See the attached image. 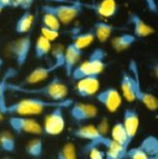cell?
Listing matches in <instances>:
<instances>
[{
  "mask_svg": "<svg viewBox=\"0 0 158 159\" xmlns=\"http://www.w3.org/2000/svg\"><path fill=\"white\" fill-rule=\"evenodd\" d=\"M73 100L65 99L61 102H54L45 99L37 98V97H30L25 98L20 101L8 103L5 114L11 116H32L41 114L47 108L63 107L70 108L72 105Z\"/></svg>",
  "mask_w": 158,
  "mask_h": 159,
  "instance_id": "6da1fadb",
  "label": "cell"
},
{
  "mask_svg": "<svg viewBox=\"0 0 158 159\" xmlns=\"http://www.w3.org/2000/svg\"><path fill=\"white\" fill-rule=\"evenodd\" d=\"M8 91L23 93L25 95H30L32 97H37V98L49 101L61 102L66 99L68 94V88L61 78L55 76L46 84L36 88H29L20 86L19 84L9 83Z\"/></svg>",
  "mask_w": 158,
  "mask_h": 159,
  "instance_id": "7a4b0ae2",
  "label": "cell"
},
{
  "mask_svg": "<svg viewBox=\"0 0 158 159\" xmlns=\"http://www.w3.org/2000/svg\"><path fill=\"white\" fill-rule=\"evenodd\" d=\"M106 52L104 49L96 48L86 61L74 67L70 77L77 81L87 76H99L106 67Z\"/></svg>",
  "mask_w": 158,
  "mask_h": 159,
  "instance_id": "3957f363",
  "label": "cell"
},
{
  "mask_svg": "<svg viewBox=\"0 0 158 159\" xmlns=\"http://www.w3.org/2000/svg\"><path fill=\"white\" fill-rule=\"evenodd\" d=\"M83 3L79 1H72L68 4L51 5L46 4L41 6L42 13H49L56 17L61 24H70L83 12Z\"/></svg>",
  "mask_w": 158,
  "mask_h": 159,
  "instance_id": "277c9868",
  "label": "cell"
},
{
  "mask_svg": "<svg viewBox=\"0 0 158 159\" xmlns=\"http://www.w3.org/2000/svg\"><path fill=\"white\" fill-rule=\"evenodd\" d=\"M129 70L133 78V88L135 101H138L142 105L145 106L150 111H155L158 108L157 98L147 91H145L141 83V77L139 73V67L136 61L132 60L129 64Z\"/></svg>",
  "mask_w": 158,
  "mask_h": 159,
  "instance_id": "5b68a950",
  "label": "cell"
},
{
  "mask_svg": "<svg viewBox=\"0 0 158 159\" xmlns=\"http://www.w3.org/2000/svg\"><path fill=\"white\" fill-rule=\"evenodd\" d=\"M72 136L80 140L87 141L88 147H102L106 148L111 142V138L102 134L100 129L94 125L79 126L72 131Z\"/></svg>",
  "mask_w": 158,
  "mask_h": 159,
  "instance_id": "8992f818",
  "label": "cell"
},
{
  "mask_svg": "<svg viewBox=\"0 0 158 159\" xmlns=\"http://www.w3.org/2000/svg\"><path fill=\"white\" fill-rule=\"evenodd\" d=\"M8 124L11 130L17 135L29 134L39 136L43 134L41 124L29 116H10Z\"/></svg>",
  "mask_w": 158,
  "mask_h": 159,
  "instance_id": "52a82bcc",
  "label": "cell"
},
{
  "mask_svg": "<svg viewBox=\"0 0 158 159\" xmlns=\"http://www.w3.org/2000/svg\"><path fill=\"white\" fill-rule=\"evenodd\" d=\"M63 107L52 108V111L48 114L42 126L43 133L47 136H58L64 132L65 128V118Z\"/></svg>",
  "mask_w": 158,
  "mask_h": 159,
  "instance_id": "ba28073f",
  "label": "cell"
},
{
  "mask_svg": "<svg viewBox=\"0 0 158 159\" xmlns=\"http://www.w3.org/2000/svg\"><path fill=\"white\" fill-rule=\"evenodd\" d=\"M31 44L32 41L30 33L25 34L24 36L14 40L10 44L9 50L18 67H22L25 65L29 56Z\"/></svg>",
  "mask_w": 158,
  "mask_h": 159,
  "instance_id": "9c48e42d",
  "label": "cell"
},
{
  "mask_svg": "<svg viewBox=\"0 0 158 159\" xmlns=\"http://www.w3.org/2000/svg\"><path fill=\"white\" fill-rule=\"evenodd\" d=\"M96 99L109 112H116L122 103V97L117 89L109 87L96 94Z\"/></svg>",
  "mask_w": 158,
  "mask_h": 159,
  "instance_id": "30bf717a",
  "label": "cell"
},
{
  "mask_svg": "<svg viewBox=\"0 0 158 159\" xmlns=\"http://www.w3.org/2000/svg\"><path fill=\"white\" fill-rule=\"evenodd\" d=\"M70 115L74 121L84 122L97 117L98 108L91 103L73 102L70 107Z\"/></svg>",
  "mask_w": 158,
  "mask_h": 159,
  "instance_id": "8fae6325",
  "label": "cell"
},
{
  "mask_svg": "<svg viewBox=\"0 0 158 159\" xmlns=\"http://www.w3.org/2000/svg\"><path fill=\"white\" fill-rule=\"evenodd\" d=\"M123 126L128 137V143L131 144L140 127V115L135 108H126L123 113Z\"/></svg>",
  "mask_w": 158,
  "mask_h": 159,
  "instance_id": "7c38bea8",
  "label": "cell"
},
{
  "mask_svg": "<svg viewBox=\"0 0 158 159\" xmlns=\"http://www.w3.org/2000/svg\"><path fill=\"white\" fill-rule=\"evenodd\" d=\"M83 7L92 10L96 15L102 18L114 17L119 9V5L116 0H102L100 2H94L92 4L83 3Z\"/></svg>",
  "mask_w": 158,
  "mask_h": 159,
  "instance_id": "4fadbf2b",
  "label": "cell"
},
{
  "mask_svg": "<svg viewBox=\"0 0 158 159\" xmlns=\"http://www.w3.org/2000/svg\"><path fill=\"white\" fill-rule=\"evenodd\" d=\"M100 90L99 76H87L77 80L76 93L81 98H89L96 95Z\"/></svg>",
  "mask_w": 158,
  "mask_h": 159,
  "instance_id": "5bb4252c",
  "label": "cell"
},
{
  "mask_svg": "<svg viewBox=\"0 0 158 159\" xmlns=\"http://www.w3.org/2000/svg\"><path fill=\"white\" fill-rule=\"evenodd\" d=\"M57 70H59V68L54 64L48 66H37L25 78L22 84H19V85L27 87L29 85L37 84V83L47 79L51 73H54Z\"/></svg>",
  "mask_w": 158,
  "mask_h": 159,
  "instance_id": "9a60e30c",
  "label": "cell"
},
{
  "mask_svg": "<svg viewBox=\"0 0 158 159\" xmlns=\"http://www.w3.org/2000/svg\"><path fill=\"white\" fill-rule=\"evenodd\" d=\"M128 20L133 26V35L136 38H145L154 33L153 27L147 25L138 14L130 12L128 14Z\"/></svg>",
  "mask_w": 158,
  "mask_h": 159,
  "instance_id": "2e32d148",
  "label": "cell"
},
{
  "mask_svg": "<svg viewBox=\"0 0 158 159\" xmlns=\"http://www.w3.org/2000/svg\"><path fill=\"white\" fill-rule=\"evenodd\" d=\"M83 50H81L74 43H70L65 50V65L64 70L65 71L66 76L70 77V75L74 70V67L77 66Z\"/></svg>",
  "mask_w": 158,
  "mask_h": 159,
  "instance_id": "e0dca14e",
  "label": "cell"
},
{
  "mask_svg": "<svg viewBox=\"0 0 158 159\" xmlns=\"http://www.w3.org/2000/svg\"><path fill=\"white\" fill-rule=\"evenodd\" d=\"M17 73L18 71L16 68L9 67L4 72L3 76L0 78V112L3 115L5 114L7 106H8L6 100V94L7 91H8V84L10 83V80L16 76Z\"/></svg>",
  "mask_w": 158,
  "mask_h": 159,
  "instance_id": "ac0fdd59",
  "label": "cell"
},
{
  "mask_svg": "<svg viewBox=\"0 0 158 159\" xmlns=\"http://www.w3.org/2000/svg\"><path fill=\"white\" fill-rule=\"evenodd\" d=\"M115 27L102 20H98L93 25L92 31L94 32L95 38H97L100 42H106L111 37L112 32L114 31Z\"/></svg>",
  "mask_w": 158,
  "mask_h": 159,
  "instance_id": "d6986e66",
  "label": "cell"
},
{
  "mask_svg": "<svg viewBox=\"0 0 158 159\" xmlns=\"http://www.w3.org/2000/svg\"><path fill=\"white\" fill-rule=\"evenodd\" d=\"M34 16L30 11H25L16 22L15 31L18 34L29 33L32 27Z\"/></svg>",
  "mask_w": 158,
  "mask_h": 159,
  "instance_id": "ffe728a7",
  "label": "cell"
},
{
  "mask_svg": "<svg viewBox=\"0 0 158 159\" xmlns=\"http://www.w3.org/2000/svg\"><path fill=\"white\" fill-rule=\"evenodd\" d=\"M25 153L33 159L42 157L44 152V143L41 138H34L30 140L25 147Z\"/></svg>",
  "mask_w": 158,
  "mask_h": 159,
  "instance_id": "44dd1931",
  "label": "cell"
},
{
  "mask_svg": "<svg viewBox=\"0 0 158 159\" xmlns=\"http://www.w3.org/2000/svg\"><path fill=\"white\" fill-rule=\"evenodd\" d=\"M137 38L130 33H122L121 35L116 36L111 41L112 48L117 52L124 51L128 49L129 47H131L135 42Z\"/></svg>",
  "mask_w": 158,
  "mask_h": 159,
  "instance_id": "7402d4cb",
  "label": "cell"
},
{
  "mask_svg": "<svg viewBox=\"0 0 158 159\" xmlns=\"http://www.w3.org/2000/svg\"><path fill=\"white\" fill-rule=\"evenodd\" d=\"M139 148L148 157H158V139L155 136H147L145 138Z\"/></svg>",
  "mask_w": 158,
  "mask_h": 159,
  "instance_id": "603a6c76",
  "label": "cell"
},
{
  "mask_svg": "<svg viewBox=\"0 0 158 159\" xmlns=\"http://www.w3.org/2000/svg\"><path fill=\"white\" fill-rule=\"evenodd\" d=\"M120 88H121L123 97L126 99L127 102H135L132 75H130L126 72L123 73L122 78H121V82H120Z\"/></svg>",
  "mask_w": 158,
  "mask_h": 159,
  "instance_id": "cb8c5ba5",
  "label": "cell"
},
{
  "mask_svg": "<svg viewBox=\"0 0 158 159\" xmlns=\"http://www.w3.org/2000/svg\"><path fill=\"white\" fill-rule=\"evenodd\" d=\"M111 139L117 143L121 146L125 147L126 148H129V143H128V137L126 134V131L124 129L122 122L115 123L112 129H111Z\"/></svg>",
  "mask_w": 158,
  "mask_h": 159,
  "instance_id": "d4e9b609",
  "label": "cell"
},
{
  "mask_svg": "<svg viewBox=\"0 0 158 159\" xmlns=\"http://www.w3.org/2000/svg\"><path fill=\"white\" fill-rule=\"evenodd\" d=\"M0 149L7 153L15 152L16 139L10 131H3L0 133Z\"/></svg>",
  "mask_w": 158,
  "mask_h": 159,
  "instance_id": "484cf974",
  "label": "cell"
},
{
  "mask_svg": "<svg viewBox=\"0 0 158 159\" xmlns=\"http://www.w3.org/2000/svg\"><path fill=\"white\" fill-rule=\"evenodd\" d=\"M95 35L94 32L91 30L86 31V32H80V33H75L72 36V43H74L78 48H80L81 50L85 49L86 47H88L91 43H93V41L95 40Z\"/></svg>",
  "mask_w": 158,
  "mask_h": 159,
  "instance_id": "4316f807",
  "label": "cell"
},
{
  "mask_svg": "<svg viewBox=\"0 0 158 159\" xmlns=\"http://www.w3.org/2000/svg\"><path fill=\"white\" fill-rule=\"evenodd\" d=\"M52 49V44L49 40H47L43 36L39 35V37L36 40L35 48H34V55L39 60L43 59L45 56H47L50 53Z\"/></svg>",
  "mask_w": 158,
  "mask_h": 159,
  "instance_id": "83f0119b",
  "label": "cell"
},
{
  "mask_svg": "<svg viewBox=\"0 0 158 159\" xmlns=\"http://www.w3.org/2000/svg\"><path fill=\"white\" fill-rule=\"evenodd\" d=\"M57 159H78L76 148L72 143H65L57 152Z\"/></svg>",
  "mask_w": 158,
  "mask_h": 159,
  "instance_id": "f1b7e54d",
  "label": "cell"
},
{
  "mask_svg": "<svg viewBox=\"0 0 158 159\" xmlns=\"http://www.w3.org/2000/svg\"><path fill=\"white\" fill-rule=\"evenodd\" d=\"M65 48L63 45H57L54 47L53 49V57H54V61L53 64L56 66L58 68H64L65 65Z\"/></svg>",
  "mask_w": 158,
  "mask_h": 159,
  "instance_id": "f546056e",
  "label": "cell"
},
{
  "mask_svg": "<svg viewBox=\"0 0 158 159\" xmlns=\"http://www.w3.org/2000/svg\"><path fill=\"white\" fill-rule=\"evenodd\" d=\"M42 24L44 26L51 29L54 30H60L61 29V23L59 22V20L53 16L52 14L49 13H43L42 15Z\"/></svg>",
  "mask_w": 158,
  "mask_h": 159,
  "instance_id": "4dcf8cb0",
  "label": "cell"
},
{
  "mask_svg": "<svg viewBox=\"0 0 158 159\" xmlns=\"http://www.w3.org/2000/svg\"><path fill=\"white\" fill-rule=\"evenodd\" d=\"M101 147H88L83 148V152L88 155L89 159H106V151L100 148Z\"/></svg>",
  "mask_w": 158,
  "mask_h": 159,
  "instance_id": "1f68e13d",
  "label": "cell"
},
{
  "mask_svg": "<svg viewBox=\"0 0 158 159\" xmlns=\"http://www.w3.org/2000/svg\"><path fill=\"white\" fill-rule=\"evenodd\" d=\"M126 156L129 159H149V157L139 147L128 148Z\"/></svg>",
  "mask_w": 158,
  "mask_h": 159,
  "instance_id": "d6a6232c",
  "label": "cell"
},
{
  "mask_svg": "<svg viewBox=\"0 0 158 159\" xmlns=\"http://www.w3.org/2000/svg\"><path fill=\"white\" fill-rule=\"evenodd\" d=\"M40 32L41 36H43L44 38H46L47 40H49L50 42H52V41L56 40L58 37H59V31L58 30H51V29H48V27L42 25L40 29Z\"/></svg>",
  "mask_w": 158,
  "mask_h": 159,
  "instance_id": "836d02e7",
  "label": "cell"
},
{
  "mask_svg": "<svg viewBox=\"0 0 158 159\" xmlns=\"http://www.w3.org/2000/svg\"><path fill=\"white\" fill-rule=\"evenodd\" d=\"M34 0H11L13 8H20L25 11H29Z\"/></svg>",
  "mask_w": 158,
  "mask_h": 159,
  "instance_id": "e575fe53",
  "label": "cell"
},
{
  "mask_svg": "<svg viewBox=\"0 0 158 159\" xmlns=\"http://www.w3.org/2000/svg\"><path fill=\"white\" fill-rule=\"evenodd\" d=\"M142 1L146 3L147 10L150 13H152V14H154V15H156L157 12H158V6H157L156 0H142Z\"/></svg>",
  "mask_w": 158,
  "mask_h": 159,
  "instance_id": "d590c367",
  "label": "cell"
},
{
  "mask_svg": "<svg viewBox=\"0 0 158 159\" xmlns=\"http://www.w3.org/2000/svg\"><path fill=\"white\" fill-rule=\"evenodd\" d=\"M0 6H1L3 9L10 8V7H12L11 0H0Z\"/></svg>",
  "mask_w": 158,
  "mask_h": 159,
  "instance_id": "8d00e7d4",
  "label": "cell"
},
{
  "mask_svg": "<svg viewBox=\"0 0 158 159\" xmlns=\"http://www.w3.org/2000/svg\"><path fill=\"white\" fill-rule=\"evenodd\" d=\"M46 1L59 2V3H64V2H66V3H71V2H72V1H70V0H46Z\"/></svg>",
  "mask_w": 158,
  "mask_h": 159,
  "instance_id": "74e56055",
  "label": "cell"
},
{
  "mask_svg": "<svg viewBox=\"0 0 158 159\" xmlns=\"http://www.w3.org/2000/svg\"><path fill=\"white\" fill-rule=\"evenodd\" d=\"M3 66V60L0 58V71H1V68Z\"/></svg>",
  "mask_w": 158,
  "mask_h": 159,
  "instance_id": "f35d334b",
  "label": "cell"
},
{
  "mask_svg": "<svg viewBox=\"0 0 158 159\" xmlns=\"http://www.w3.org/2000/svg\"><path fill=\"white\" fill-rule=\"evenodd\" d=\"M106 159H118V158H115V157H111V156H106Z\"/></svg>",
  "mask_w": 158,
  "mask_h": 159,
  "instance_id": "ab89813d",
  "label": "cell"
},
{
  "mask_svg": "<svg viewBox=\"0 0 158 159\" xmlns=\"http://www.w3.org/2000/svg\"><path fill=\"white\" fill-rule=\"evenodd\" d=\"M3 119V114L1 113V112H0V121H1Z\"/></svg>",
  "mask_w": 158,
  "mask_h": 159,
  "instance_id": "60d3db41",
  "label": "cell"
},
{
  "mask_svg": "<svg viewBox=\"0 0 158 159\" xmlns=\"http://www.w3.org/2000/svg\"><path fill=\"white\" fill-rule=\"evenodd\" d=\"M3 10H4V9L2 8V7H1V6H0V13H1V12H2Z\"/></svg>",
  "mask_w": 158,
  "mask_h": 159,
  "instance_id": "b9f144b4",
  "label": "cell"
},
{
  "mask_svg": "<svg viewBox=\"0 0 158 159\" xmlns=\"http://www.w3.org/2000/svg\"><path fill=\"white\" fill-rule=\"evenodd\" d=\"M149 159H158V157H149Z\"/></svg>",
  "mask_w": 158,
  "mask_h": 159,
  "instance_id": "7bdbcfd3",
  "label": "cell"
},
{
  "mask_svg": "<svg viewBox=\"0 0 158 159\" xmlns=\"http://www.w3.org/2000/svg\"><path fill=\"white\" fill-rule=\"evenodd\" d=\"M2 159H11V158H9V157H4V158H2Z\"/></svg>",
  "mask_w": 158,
  "mask_h": 159,
  "instance_id": "ee69618b",
  "label": "cell"
}]
</instances>
